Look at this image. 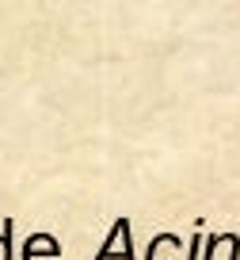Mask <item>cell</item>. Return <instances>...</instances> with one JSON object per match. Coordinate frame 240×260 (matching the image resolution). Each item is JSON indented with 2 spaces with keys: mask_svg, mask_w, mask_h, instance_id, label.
Returning a JSON list of instances; mask_svg holds the SVG:
<instances>
[{
  "mask_svg": "<svg viewBox=\"0 0 240 260\" xmlns=\"http://www.w3.org/2000/svg\"><path fill=\"white\" fill-rule=\"evenodd\" d=\"M38 252H46L50 260H57V252H61V249H57V241H54L50 234H34L31 241H27V249H23V260L38 256Z\"/></svg>",
  "mask_w": 240,
  "mask_h": 260,
  "instance_id": "6da1fadb",
  "label": "cell"
}]
</instances>
